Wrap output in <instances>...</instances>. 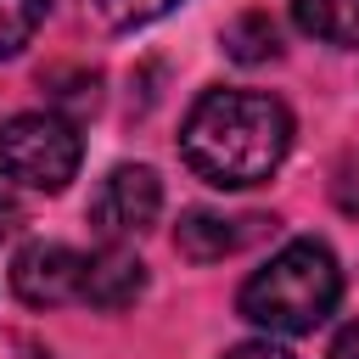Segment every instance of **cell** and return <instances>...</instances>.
Instances as JSON below:
<instances>
[{"instance_id":"cell-7","label":"cell","mask_w":359,"mask_h":359,"mask_svg":"<svg viewBox=\"0 0 359 359\" xmlns=\"http://www.w3.org/2000/svg\"><path fill=\"white\" fill-rule=\"evenodd\" d=\"M258 224H275V219H224V213H213V208H191V213H180V230H174V247L191 258V264H219V258H230L247 236H258Z\"/></svg>"},{"instance_id":"cell-9","label":"cell","mask_w":359,"mask_h":359,"mask_svg":"<svg viewBox=\"0 0 359 359\" xmlns=\"http://www.w3.org/2000/svg\"><path fill=\"white\" fill-rule=\"evenodd\" d=\"M224 50H230L236 62H269V56L280 50V34H275V22H269L264 11H247V17H236V22H230Z\"/></svg>"},{"instance_id":"cell-15","label":"cell","mask_w":359,"mask_h":359,"mask_svg":"<svg viewBox=\"0 0 359 359\" xmlns=\"http://www.w3.org/2000/svg\"><path fill=\"white\" fill-rule=\"evenodd\" d=\"M17 224H22V213H17V202H11L6 191H0V236H11Z\"/></svg>"},{"instance_id":"cell-13","label":"cell","mask_w":359,"mask_h":359,"mask_svg":"<svg viewBox=\"0 0 359 359\" xmlns=\"http://www.w3.org/2000/svg\"><path fill=\"white\" fill-rule=\"evenodd\" d=\"M224 359H292V353L275 348V342H241V348H230Z\"/></svg>"},{"instance_id":"cell-12","label":"cell","mask_w":359,"mask_h":359,"mask_svg":"<svg viewBox=\"0 0 359 359\" xmlns=\"http://www.w3.org/2000/svg\"><path fill=\"white\" fill-rule=\"evenodd\" d=\"M331 196H337V208H342V213H353V219H359V157H348V163L331 174Z\"/></svg>"},{"instance_id":"cell-2","label":"cell","mask_w":359,"mask_h":359,"mask_svg":"<svg viewBox=\"0 0 359 359\" xmlns=\"http://www.w3.org/2000/svg\"><path fill=\"white\" fill-rule=\"evenodd\" d=\"M337 297H342V269H337L331 247L303 236V241H286L264 269L247 275L236 309L252 325H264L269 337H303L337 309Z\"/></svg>"},{"instance_id":"cell-14","label":"cell","mask_w":359,"mask_h":359,"mask_svg":"<svg viewBox=\"0 0 359 359\" xmlns=\"http://www.w3.org/2000/svg\"><path fill=\"white\" fill-rule=\"evenodd\" d=\"M331 359H359V320H353V325L331 342Z\"/></svg>"},{"instance_id":"cell-6","label":"cell","mask_w":359,"mask_h":359,"mask_svg":"<svg viewBox=\"0 0 359 359\" xmlns=\"http://www.w3.org/2000/svg\"><path fill=\"white\" fill-rule=\"evenodd\" d=\"M140 292H146V264L123 241H107L101 252L84 258V292H79V303H90V309H129Z\"/></svg>"},{"instance_id":"cell-3","label":"cell","mask_w":359,"mask_h":359,"mask_svg":"<svg viewBox=\"0 0 359 359\" xmlns=\"http://www.w3.org/2000/svg\"><path fill=\"white\" fill-rule=\"evenodd\" d=\"M84 140L62 112H17L0 123V174L28 191H62L79 174Z\"/></svg>"},{"instance_id":"cell-8","label":"cell","mask_w":359,"mask_h":359,"mask_svg":"<svg viewBox=\"0 0 359 359\" xmlns=\"http://www.w3.org/2000/svg\"><path fill=\"white\" fill-rule=\"evenodd\" d=\"M292 17L314 39L359 45V0H292Z\"/></svg>"},{"instance_id":"cell-4","label":"cell","mask_w":359,"mask_h":359,"mask_svg":"<svg viewBox=\"0 0 359 359\" xmlns=\"http://www.w3.org/2000/svg\"><path fill=\"white\" fill-rule=\"evenodd\" d=\"M157 213H163V180L146 163L112 168L90 196V224L101 230V241H129V236L151 230Z\"/></svg>"},{"instance_id":"cell-10","label":"cell","mask_w":359,"mask_h":359,"mask_svg":"<svg viewBox=\"0 0 359 359\" xmlns=\"http://www.w3.org/2000/svg\"><path fill=\"white\" fill-rule=\"evenodd\" d=\"M45 11H50V0H0V56H17L39 34Z\"/></svg>"},{"instance_id":"cell-11","label":"cell","mask_w":359,"mask_h":359,"mask_svg":"<svg viewBox=\"0 0 359 359\" xmlns=\"http://www.w3.org/2000/svg\"><path fill=\"white\" fill-rule=\"evenodd\" d=\"M180 0H84V11L101 22V28H146L157 22L163 11H174Z\"/></svg>"},{"instance_id":"cell-5","label":"cell","mask_w":359,"mask_h":359,"mask_svg":"<svg viewBox=\"0 0 359 359\" xmlns=\"http://www.w3.org/2000/svg\"><path fill=\"white\" fill-rule=\"evenodd\" d=\"M11 292L34 309H56V303H79L84 292V252L62 247V241H28L11 264Z\"/></svg>"},{"instance_id":"cell-1","label":"cell","mask_w":359,"mask_h":359,"mask_svg":"<svg viewBox=\"0 0 359 359\" xmlns=\"http://www.w3.org/2000/svg\"><path fill=\"white\" fill-rule=\"evenodd\" d=\"M292 151V112L264 90H208L180 129V157L219 191L264 185Z\"/></svg>"}]
</instances>
